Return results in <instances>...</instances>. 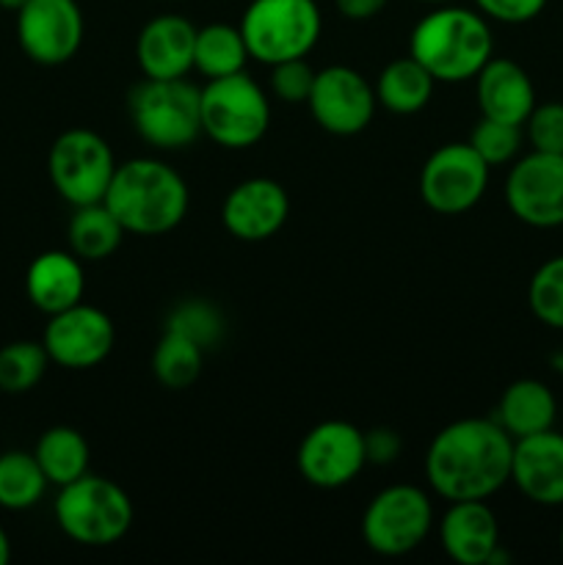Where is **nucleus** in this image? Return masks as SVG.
<instances>
[{
    "label": "nucleus",
    "mask_w": 563,
    "mask_h": 565,
    "mask_svg": "<svg viewBox=\"0 0 563 565\" xmlns=\"http://www.w3.org/2000/svg\"><path fill=\"white\" fill-rule=\"evenodd\" d=\"M290 215V196L285 185L270 177L243 180L226 193L221 204V224L235 241L263 243L274 237Z\"/></svg>",
    "instance_id": "dca6fc26"
},
{
    "label": "nucleus",
    "mask_w": 563,
    "mask_h": 565,
    "mask_svg": "<svg viewBox=\"0 0 563 565\" xmlns=\"http://www.w3.org/2000/svg\"><path fill=\"white\" fill-rule=\"evenodd\" d=\"M241 33L248 55L265 66L307 58L323 31L315 0H252L243 11Z\"/></svg>",
    "instance_id": "423d86ee"
},
{
    "label": "nucleus",
    "mask_w": 563,
    "mask_h": 565,
    "mask_svg": "<svg viewBox=\"0 0 563 565\" xmlns=\"http://www.w3.org/2000/svg\"><path fill=\"white\" fill-rule=\"evenodd\" d=\"M25 3H28V0H0V9L14 11V14H17V11H20Z\"/></svg>",
    "instance_id": "58836bf2"
},
{
    "label": "nucleus",
    "mask_w": 563,
    "mask_h": 565,
    "mask_svg": "<svg viewBox=\"0 0 563 565\" xmlns=\"http://www.w3.org/2000/svg\"><path fill=\"white\" fill-rule=\"evenodd\" d=\"M506 204L533 230L563 226V154L530 149L519 158L506 177Z\"/></svg>",
    "instance_id": "ddd939ff"
},
{
    "label": "nucleus",
    "mask_w": 563,
    "mask_h": 565,
    "mask_svg": "<svg viewBox=\"0 0 563 565\" xmlns=\"http://www.w3.org/2000/svg\"><path fill=\"white\" fill-rule=\"evenodd\" d=\"M132 127L155 149L177 152L202 136V88L188 77H144L127 97Z\"/></svg>",
    "instance_id": "20e7f679"
},
{
    "label": "nucleus",
    "mask_w": 563,
    "mask_h": 565,
    "mask_svg": "<svg viewBox=\"0 0 563 565\" xmlns=\"http://www.w3.org/2000/svg\"><path fill=\"white\" fill-rule=\"evenodd\" d=\"M491 166L469 147V141L442 143L428 154L419 171V196L439 215L469 213L489 188Z\"/></svg>",
    "instance_id": "9d476101"
},
{
    "label": "nucleus",
    "mask_w": 563,
    "mask_h": 565,
    "mask_svg": "<svg viewBox=\"0 0 563 565\" xmlns=\"http://www.w3.org/2000/svg\"><path fill=\"white\" fill-rule=\"evenodd\" d=\"M55 524L70 541L81 546H114L130 533L132 500L119 483L86 472L61 486L55 497Z\"/></svg>",
    "instance_id": "39448f33"
},
{
    "label": "nucleus",
    "mask_w": 563,
    "mask_h": 565,
    "mask_svg": "<svg viewBox=\"0 0 563 565\" xmlns=\"http://www.w3.org/2000/svg\"><path fill=\"white\" fill-rule=\"evenodd\" d=\"M528 307L546 329L563 331V254L541 263L530 276Z\"/></svg>",
    "instance_id": "7c9ffc66"
},
{
    "label": "nucleus",
    "mask_w": 563,
    "mask_h": 565,
    "mask_svg": "<svg viewBox=\"0 0 563 565\" xmlns=\"http://www.w3.org/2000/svg\"><path fill=\"white\" fill-rule=\"evenodd\" d=\"M467 141L495 169V166H506L517 158L524 141V130L519 125H508V121L480 116L472 130H469Z\"/></svg>",
    "instance_id": "2f4dec72"
},
{
    "label": "nucleus",
    "mask_w": 563,
    "mask_h": 565,
    "mask_svg": "<svg viewBox=\"0 0 563 565\" xmlns=\"http://www.w3.org/2000/svg\"><path fill=\"white\" fill-rule=\"evenodd\" d=\"M550 0H475L486 20L502 22V25H524L535 20L546 9Z\"/></svg>",
    "instance_id": "f704fd0d"
},
{
    "label": "nucleus",
    "mask_w": 563,
    "mask_h": 565,
    "mask_svg": "<svg viewBox=\"0 0 563 565\" xmlns=\"http://www.w3.org/2000/svg\"><path fill=\"white\" fill-rule=\"evenodd\" d=\"M364 450H368V463H375V467H386V463H395L403 452V439L397 430L379 428L364 430Z\"/></svg>",
    "instance_id": "c9c22d12"
},
{
    "label": "nucleus",
    "mask_w": 563,
    "mask_h": 565,
    "mask_svg": "<svg viewBox=\"0 0 563 565\" xmlns=\"http://www.w3.org/2000/svg\"><path fill=\"white\" fill-rule=\"evenodd\" d=\"M511 483L541 508L563 505V434L555 428L513 439Z\"/></svg>",
    "instance_id": "f3484780"
},
{
    "label": "nucleus",
    "mask_w": 563,
    "mask_h": 565,
    "mask_svg": "<svg viewBox=\"0 0 563 565\" xmlns=\"http://www.w3.org/2000/svg\"><path fill=\"white\" fill-rule=\"evenodd\" d=\"M25 292L28 301L47 318L75 307L86 292L83 259L72 252H42L28 265Z\"/></svg>",
    "instance_id": "412c9836"
},
{
    "label": "nucleus",
    "mask_w": 563,
    "mask_h": 565,
    "mask_svg": "<svg viewBox=\"0 0 563 565\" xmlns=\"http://www.w3.org/2000/svg\"><path fill=\"white\" fill-rule=\"evenodd\" d=\"M522 130L535 152L563 154V103H535Z\"/></svg>",
    "instance_id": "473e14b6"
},
{
    "label": "nucleus",
    "mask_w": 563,
    "mask_h": 565,
    "mask_svg": "<svg viewBox=\"0 0 563 565\" xmlns=\"http://www.w3.org/2000/svg\"><path fill=\"white\" fill-rule=\"evenodd\" d=\"M110 143L86 127H70L53 141L47 154V174L55 193L72 207L103 202L116 174Z\"/></svg>",
    "instance_id": "1a4fd4ad"
},
{
    "label": "nucleus",
    "mask_w": 563,
    "mask_h": 565,
    "mask_svg": "<svg viewBox=\"0 0 563 565\" xmlns=\"http://www.w3.org/2000/svg\"><path fill=\"white\" fill-rule=\"evenodd\" d=\"M390 0H334L337 11H340L346 20L353 22H364V20H373L375 14L386 9Z\"/></svg>",
    "instance_id": "e433bc0d"
},
{
    "label": "nucleus",
    "mask_w": 563,
    "mask_h": 565,
    "mask_svg": "<svg viewBox=\"0 0 563 565\" xmlns=\"http://www.w3.org/2000/svg\"><path fill=\"white\" fill-rule=\"evenodd\" d=\"M47 486V478H44L33 452H0V508L3 511H31L42 502Z\"/></svg>",
    "instance_id": "bb28decb"
},
{
    "label": "nucleus",
    "mask_w": 563,
    "mask_h": 565,
    "mask_svg": "<svg viewBox=\"0 0 563 565\" xmlns=\"http://www.w3.org/2000/svg\"><path fill=\"white\" fill-rule=\"evenodd\" d=\"M42 345L50 362L64 370H92L110 356L116 345L114 320L92 303H75L50 315Z\"/></svg>",
    "instance_id": "2eb2a0df"
},
{
    "label": "nucleus",
    "mask_w": 563,
    "mask_h": 565,
    "mask_svg": "<svg viewBox=\"0 0 563 565\" xmlns=\"http://www.w3.org/2000/svg\"><path fill=\"white\" fill-rule=\"evenodd\" d=\"M196 31L199 28L180 14L152 17L136 39V58L144 77H188L193 70Z\"/></svg>",
    "instance_id": "6ab92c4d"
},
{
    "label": "nucleus",
    "mask_w": 563,
    "mask_h": 565,
    "mask_svg": "<svg viewBox=\"0 0 563 565\" xmlns=\"http://www.w3.org/2000/svg\"><path fill=\"white\" fill-rule=\"evenodd\" d=\"M408 55H414L436 83L475 81L495 55V36L480 11L445 3L412 28Z\"/></svg>",
    "instance_id": "7ed1b4c3"
},
{
    "label": "nucleus",
    "mask_w": 563,
    "mask_h": 565,
    "mask_svg": "<svg viewBox=\"0 0 563 565\" xmlns=\"http://www.w3.org/2000/svg\"><path fill=\"white\" fill-rule=\"evenodd\" d=\"M9 561H11V541H9V533L0 527V565H6Z\"/></svg>",
    "instance_id": "4c0bfd02"
},
{
    "label": "nucleus",
    "mask_w": 563,
    "mask_h": 565,
    "mask_svg": "<svg viewBox=\"0 0 563 565\" xmlns=\"http://www.w3.org/2000/svg\"><path fill=\"white\" fill-rule=\"evenodd\" d=\"M166 329L177 331V334L188 337L199 348L210 351V348H215L224 340L226 326L219 307H213L204 298H188V301H180L171 309L169 318H166Z\"/></svg>",
    "instance_id": "c756f323"
},
{
    "label": "nucleus",
    "mask_w": 563,
    "mask_h": 565,
    "mask_svg": "<svg viewBox=\"0 0 563 565\" xmlns=\"http://www.w3.org/2000/svg\"><path fill=\"white\" fill-rule=\"evenodd\" d=\"M362 541L381 557H403L423 546L434 530V502L412 483L381 489L362 513Z\"/></svg>",
    "instance_id": "6e6552de"
},
{
    "label": "nucleus",
    "mask_w": 563,
    "mask_h": 565,
    "mask_svg": "<svg viewBox=\"0 0 563 565\" xmlns=\"http://www.w3.org/2000/svg\"><path fill=\"white\" fill-rule=\"evenodd\" d=\"M373 88L381 108L397 116H412L431 103L436 81L414 55H403L381 70Z\"/></svg>",
    "instance_id": "5701e85b"
},
{
    "label": "nucleus",
    "mask_w": 563,
    "mask_h": 565,
    "mask_svg": "<svg viewBox=\"0 0 563 565\" xmlns=\"http://www.w3.org/2000/svg\"><path fill=\"white\" fill-rule=\"evenodd\" d=\"M270 127V103L246 70L213 77L202 88V132L224 149H248Z\"/></svg>",
    "instance_id": "0eeeda50"
},
{
    "label": "nucleus",
    "mask_w": 563,
    "mask_h": 565,
    "mask_svg": "<svg viewBox=\"0 0 563 565\" xmlns=\"http://www.w3.org/2000/svg\"><path fill=\"white\" fill-rule=\"evenodd\" d=\"M204 348L177 331L163 329V337L158 340L152 351V375L160 386L171 392L188 390L196 384L204 367Z\"/></svg>",
    "instance_id": "cd10ccee"
},
{
    "label": "nucleus",
    "mask_w": 563,
    "mask_h": 565,
    "mask_svg": "<svg viewBox=\"0 0 563 565\" xmlns=\"http://www.w3.org/2000/svg\"><path fill=\"white\" fill-rule=\"evenodd\" d=\"M513 436L497 419L464 417L445 425L425 450V480L445 502L489 500L511 483Z\"/></svg>",
    "instance_id": "f257e3e1"
},
{
    "label": "nucleus",
    "mask_w": 563,
    "mask_h": 565,
    "mask_svg": "<svg viewBox=\"0 0 563 565\" xmlns=\"http://www.w3.org/2000/svg\"><path fill=\"white\" fill-rule=\"evenodd\" d=\"M33 456H36L47 483L59 486V489L83 478L88 472V461H92L86 436L70 425H53L44 430L33 447Z\"/></svg>",
    "instance_id": "393cba45"
},
{
    "label": "nucleus",
    "mask_w": 563,
    "mask_h": 565,
    "mask_svg": "<svg viewBox=\"0 0 563 565\" xmlns=\"http://www.w3.org/2000/svg\"><path fill=\"white\" fill-rule=\"evenodd\" d=\"M307 105L320 130H326L329 136L351 138L368 130L375 108H379V99H375L373 83L362 72L346 64H334L315 72Z\"/></svg>",
    "instance_id": "f8f14e48"
},
{
    "label": "nucleus",
    "mask_w": 563,
    "mask_h": 565,
    "mask_svg": "<svg viewBox=\"0 0 563 565\" xmlns=\"http://www.w3.org/2000/svg\"><path fill=\"white\" fill-rule=\"evenodd\" d=\"M419 3H431V6H445V3H453V0H419Z\"/></svg>",
    "instance_id": "ea45409f"
},
{
    "label": "nucleus",
    "mask_w": 563,
    "mask_h": 565,
    "mask_svg": "<svg viewBox=\"0 0 563 565\" xmlns=\"http://www.w3.org/2000/svg\"><path fill=\"white\" fill-rule=\"evenodd\" d=\"M475 97H478L480 116L519 127L528 121L530 110L539 103L524 66L513 58H495V55L475 75Z\"/></svg>",
    "instance_id": "aec40b11"
},
{
    "label": "nucleus",
    "mask_w": 563,
    "mask_h": 565,
    "mask_svg": "<svg viewBox=\"0 0 563 565\" xmlns=\"http://www.w3.org/2000/svg\"><path fill=\"white\" fill-rule=\"evenodd\" d=\"M561 550H563V524H561Z\"/></svg>",
    "instance_id": "a19ab883"
},
{
    "label": "nucleus",
    "mask_w": 563,
    "mask_h": 565,
    "mask_svg": "<svg viewBox=\"0 0 563 565\" xmlns=\"http://www.w3.org/2000/svg\"><path fill=\"white\" fill-rule=\"evenodd\" d=\"M50 356L42 340H17L0 348V392L25 395L42 384L50 367Z\"/></svg>",
    "instance_id": "c85d7f7f"
},
{
    "label": "nucleus",
    "mask_w": 563,
    "mask_h": 565,
    "mask_svg": "<svg viewBox=\"0 0 563 565\" xmlns=\"http://www.w3.org/2000/svg\"><path fill=\"white\" fill-rule=\"evenodd\" d=\"M127 235L158 237L177 230L191 207V191L180 171L158 158H132L116 166L103 199Z\"/></svg>",
    "instance_id": "f03ea898"
},
{
    "label": "nucleus",
    "mask_w": 563,
    "mask_h": 565,
    "mask_svg": "<svg viewBox=\"0 0 563 565\" xmlns=\"http://www.w3.org/2000/svg\"><path fill=\"white\" fill-rule=\"evenodd\" d=\"M495 419L513 439H524L555 428L557 401L544 381L519 379L502 390Z\"/></svg>",
    "instance_id": "4be33fe9"
},
{
    "label": "nucleus",
    "mask_w": 563,
    "mask_h": 565,
    "mask_svg": "<svg viewBox=\"0 0 563 565\" xmlns=\"http://www.w3.org/2000/svg\"><path fill=\"white\" fill-rule=\"evenodd\" d=\"M86 33L77 0H28L17 11V42L39 66H61L77 55Z\"/></svg>",
    "instance_id": "4468645a"
},
{
    "label": "nucleus",
    "mask_w": 563,
    "mask_h": 565,
    "mask_svg": "<svg viewBox=\"0 0 563 565\" xmlns=\"http://www.w3.org/2000/svg\"><path fill=\"white\" fill-rule=\"evenodd\" d=\"M439 544L458 565H489L500 550V522L486 500L447 502L439 519Z\"/></svg>",
    "instance_id": "a211bd4d"
},
{
    "label": "nucleus",
    "mask_w": 563,
    "mask_h": 565,
    "mask_svg": "<svg viewBox=\"0 0 563 565\" xmlns=\"http://www.w3.org/2000/svg\"><path fill=\"white\" fill-rule=\"evenodd\" d=\"M125 235V226L119 224V218L110 213L105 202L75 207L70 218V230H66L70 252L81 257L83 263H103V259L114 257Z\"/></svg>",
    "instance_id": "b1692460"
},
{
    "label": "nucleus",
    "mask_w": 563,
    "mask_h": 565,
    "mask_svg": "<svg viewBox=\"0 0 563 565\" xmlns=\"http://www.w3.org/2000/svg\"><path fill=\"white\" fill-rule=\"evenodd\" d=\"M248 47L243 39L241 28L230 22H210L199 28L196 44H193V70L204 75L208 81L213 77H226L243 72L248 64Z\"/></svg>",
    "instance_id": "a878e982"
},
{
    "label": "nucleus",
    "mask_w": 563,
    "mask_h": 565,
    "mask_svg": "<svg viewBox=\"0 0 563 565\" xmlns=\"http://www.w3.org/2000/svg\"><path fill=\"white\" fill-rule=\"evenodd\" d=\"M296 467L298 475L315 489L334 491L353 483L368 467L364 430L346 419L318 423L298 445Z\"/></svg>",
    "instance_id": "9b49d317"
},
{
    "label": "nucleus",
    "mask_w": 563,
    "mask_h": 565,
    "mask_svg": "<svg viewBox=\"0 0 563 565\" xmlns=\"http://www.w3.org/2000/svg\"><path fill=\"white\" fill-rule=\"evenodd\" d=\"M312 83L315 70L304 58H290L270 66V88H274V97L287 105L307 103L309 94H312Z\"/></svg>",
    "instance_id": "72a5a7b5"
}]
</instances>
